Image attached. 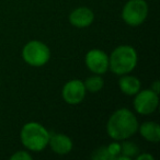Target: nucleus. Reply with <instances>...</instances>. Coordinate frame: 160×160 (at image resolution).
<instances>
[{"label":"nucleus","instance_id":"nucleus-1","mask_svg":"<svg viewBox=\"0 0 160 160\" xmlns=\"http://www.w3.org/2000/svg\"><path fill=\"white\" fill-rule=\"evenodd\" d=\"M138 126L137 118L133 112L127 109H120L110 116L107 131L114 140H125L138 131Z\"/></svg>","mask_w":160,"mask_h":160},{"label":"nucleus","instance_id":"nucleus-2","mask_svg":"<svg viewBox=\"0 0 160 160\" xmlns=\"http://www.w3.org/2000/svg\"><path fill=\"white\" fill-rule=\"evenodd\" d=\"M137 65V53L129 45H121L109 57V68L116 75H126Z\"/></svg>","mask_w":160,"mask_h":160},{"label":"nucleus","instance_id":"nucleus-3","mask_svg":"<svg viewBox=\"0 0 160 160\" xmlns=\"http://www.w3.org/2000/svg\"><path fill=\"white\" fill-rule=\"evenodd\" d=\"M20 136L22 144L32 151H41L48 145L49 133L40 123H27L21 129Z\"/></svg>","mask_w":160,"mask_h":160},{"label":"nucleus","instance_id":"nucleus-4","mask_svg":"<svg viewBox=\"0 0 160 160\" xmlns=\"http://www.w3.org/2000/svg\"><path fill=\"white\" fill-rule=\"evenodd\" d=\"M22 56L25 62L34 67L44 66L51 57V52L46 44L40 41H31L23 47Z\"/></svg>","mask_w":160,"mask_h":160},{"label":"nucleus","instance_id":"nucleus-5","mask_svg":"<svg viewBox=\"0 0 160 160\" xmlns=\"http://www.w3.org/2000/svg\"><path fill=\"white\" fill-rule=\"evenodd\" d=\"M148 14V6L145 0H129L124 6L122 18L128 25L137 27L142 24Z\"/></svg>","mask_w":160,"mask_h":160},{"label":"nucleus","instance_id":"nucleus-6","mask_svg":"<svg viewBox=\"0 0 160 160\" xmlns=\"http://www.w3.org/2000/svg\"><path fill=\"white\" fill-rule=\"evenodd\" d=\"M158 93L151 89L138 91L134 99V108L139 114H150L158 107Z\"/></svg>","mask_w":160,"mask_h":160},{"label":"nucleus","instance_id":"nucleus-7","mask_svg":"<svg viewBox=\"0 0 160 160\" xmlns=\"http://www.w3.org/2000/svg\"><path fill=\"white\" fill-rule=\"evenodd\" d=\"M86 65L96 75H103L109 69V56L100 49H91L86 55Z\"/></svg>","mask_w":160,"mask_h":160},{"label":"nucleus","instance_id":"nucleus-8","mask_svg":"<svg viewBox=\"0 0 160 160\" xmlns=\"http://www.w3.org/2000/svg\"><path fill=\"white\" fill-rule=\"evenodd\" d=\"M86 91L82 81L78 79L69 80L62 88V99L69 104H78L85 99Z\"/></svg>","mask_w":160,"mask_h":160},{"label":"nucleus","instance_id":"nucleus-9","mask_svg":"<svg viewBox=\"0 0 160 160\" xmlns=\"http://www.w3.org/2000/svg\"><path fill=\"white\" fill-rule=\"evenodd\" d=\"M94 14L92 10L86 7H80L75 9L69 16V22L76 28H87L93 22Z\"/></svg>","mask_w":160,"mask_h":160},{"label":"nucleus","instance_id":"nucleus-10","mask_svg":"<svg viewBox=\"0 0 160 160\" xmlns=\"http://www.w3.org/2000/svg\"><path fill=\"white\" fill-rule=\"evenodd\" d=\"M48 144L52 150L58 155H67L72 149V142L68 136L64 134H49Z\"/></svg>","mask_w":160,"mask_h":160},{"label":"nucleus","instance_id":"nucleus-11","mask_svg":"<svg viewBox=\"0 0 160 160\" xmlns=\"http://www.w3.org/2000/svg\"><path fill=\"white\" fill-rule=\"evenodd\" d=\"M139 128V133L146 140L150 142H158L160 140V127L155 122L142 123Z\"/></svg>","mask_w":160,"mask_h":160},{"label":"nucleus","instance_id":"nucleus-12","mask_svg":"<svg viewBox=\"0 0 160 160\" xmlns=\"http://www.w3.org/2000/svg\"><path fill=\"white\" fill-rule=\"evenodd\" d=\"M118 86L123 93L127 96H134L140 90V81L134 76L124 75L118 80Z\"/></svg>","mask_w":160,"mask_h":160},{"label":"nucleus","instance_id":"nucleus-13","mask_svg":"<svg viewBox=\"0 0 160 160\" xmlns=\"http://www.w3.org/2000/svg\"><path fill=\"white\" fill-rule=\"evenodd\" d=\"M83 85H85L86 90H88V91L98 92L103 88L104 82H103V79L100 77V75H97L87 78V80L83 82Z\"/></svg>","mask_w":160,"mask_h":160},{"label":"nucleus","instance_id":"nucleus-14","mask_svg":"<svg viewBox=\"0 0 160 160\" xmlns=\"http://www.w3.org/2000/svg\"><path fill=\"white\" fill-rule=\"evenodd\" d=\"M138 153H139V148L133 142H124L121 144V155L132 159L135 158Z\"/></svg>","mask_w":160,"mask_h":160},{"label":"nucleus","instance_id":"nucleus-15","mask_svg":"<svg viewBox=\"0 0 160 160\" xmlns=\"http://www.w3.org/2000/svg\"><path fill=\"white\" fill-rule=\"evenodd\" d=\"M91 158L94 160H112L111 156H110L109 151H108V147H105V146L100 147V148H98L97 150H94Z\"/></svg>","mask_w":160,"mask_h":160},{"label":"nucleus","instance_id":"nucleus-16","mask_svg":"<svg viewBox=\"0 0 160 160\" xmlns=\"http://www.w3.org/2000/svg\"><path fill=\"white\" fill-rule=\"evenodd\" d=\"M107 147L112 160H114L121 153V145L118 144V142H112V144H110Z\"/></svg>","mask_w":160,"mask_h":160},{"label":"nucleus","instance_id":"nucleus-17","mask_svg":"<svg viewBox=\"0 0 160 160\" xmlns=\"http://www.w3.org/2000/svg\"><path fill=\"white\" fill-rule=\"evenodd\" d=\"M12 160H31L32 156L27 151H17L14 155H12L11 157Z\"/></svg>","mask_w":160,"mask_h":160},{"label":"nucleus","instance_id":"nucleus-18","mask_svg":"<svg viewBox=\"0 0 160 160\" xmlns=\"http://www.w3.org/2000/svg\"><path fill=\"white\" fill-rule=\"evenodd\" d=\"M135 158L137 160H145V159H147V160H152L153 159L152 156L149 155V153H142V155H137Z\"/></svg>","mask_w":160,"mask_h":160},{"label":"nucleus","instance_id":"nucleus-19","mask_svg":"<svg viewBox=\"0 0 160 160\" xmlns=\"http://www.w3.org/2000/svg\"><path fill=\"white\" fill-rule=\"evenodd\" d=\"M151 90L155 91L156 93H159V81L158 80H156L155 82H153V85L151 86Z\"/></svg>","mask_w":160,"mask_h":160}]
</instances>
